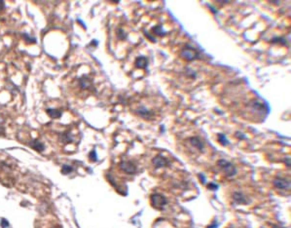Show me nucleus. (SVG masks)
Here are the masks:
<instances>
[{
  "label": "nucleus",
  "mask_w": 291,
  "mask_h": 228,
  "mask_svg": "<svg viewBox=\"0 0 291 228\" xmlns=\"http://www.w3.org/2000/svg\"><path fill=\"white\" fill-rule=\"evenodd\" d=\"M217 165L220 167V169L223 171V173L227 175V177H233V175H235L237 173L236 167L226 160H223V159L219 160L217 162Z\"/></svg>",
  "instance_id": "1"
},
{
  "label": "nucleus",
  "mask_w": 291,
  "mask_h": 228,
  "mask_svg": "<svg viewBox=\"0 0 291 228\" xmlns=\"http://www.w3.org/2000/svg\"><path fill=\"white\" fill-rule=\"evenodd\" d=\"M180 56H181V58L184 59L185 60L191 61V60H194L198 59L199 54H198V52L194 49V48H191V47L187 46V47H185V48H183V49L181 50Z\"/></svg>",
  "instance_id": "2"
},
{
  "label": "nucleus",
  "mask_w": 291,
  "mask_h": 228,
  "mask_svg": "<svg viewBox=\"0 0 291 228\" xmlns=\"http://www.w3.org/2000/svg\"><path fill=\"white\" fill-rule=\"evenodd\" d=\"M273 186L280 190H289L290 189V181L284 178H276L273 179Z\"/></svg>",
  "instance_id": "3"
},
{
  "label": "nucleus",
  "mask_w": 291,
  "mask_h": 228,
  "mask_svg": "<svg viewBox=\"0 0 291 228\" xmlns=\"http://www.w3.org/2000/svg\"><path fill=\"white\" fill-rule=\"evenodd\" d=\"M167 203V200L164 196L160 194H153L151 195V204L154 206L155 208L161 209L163 208Z\"/></svg>",
  "instance_id": "4"
},
{
  "label": "nucleus",
  "mask_w": 291,
  "mask_h": 228,
  "mask_svg": "<svg viewBox=\"0 0 291 228\" xmlns=\"http://www.w3.org/2000/svg\"><path fill=\"white\" fill-rule=\"evenodd\" d=\"M120 169L123 171V172L127 173L129 174H133L136 172V166L133 164L132 162L130 161H123L120 163Z\"/></svg>",
  "instance_id": "5"
},
{
  "label": "nucleus",
  "mask_w": 291,
  "mask_h": 228,
  "mask_svg": "<svg viewBox=\"0 0 291 228\" xmlns=\"http://www.w3.org/2000/svg\"><path fill=\"white\" fill-rule=\"evenodd\" d=\"M152 163H153L154 167L156 169H160V168H164V167H166L168 165V160L167 158H165L162 155H158L156 156L153 160H152Z\"/></svg>",
  "instance_id": "6"
},
{
  "label": "nucleus",
  "mask_w": 291,
  "mask_h": 228,
  "mask_svg": "<svg viewBox=\"0 0 291 228\" xmlns=\"http://www.w3.org/2000/svg\"><path fill=\"white\" fill-rule=\"evenodd\" d=\"M136 112L142 118H145V119H148V118H151L153 116V112L151 110H149L148 108L145 107V106H140L138 109H136Z\"/></svg>",
  "instance_id": "7"
},
{
  "label": "nucleus",
  "mask_w": 291,
  "mask_h": 228,
  "mask_svg": "<svg viewBox=\"0 0 291 228\" xmlns=\"http://www.w3.org/2000/svg\"><path fill=\"white\" fill-rule=\"evenodd\" d=\"M147 64H148V60L145 58V57H138L134 60V65L137 68L140 69H144L147 67Z\"/></svg>",
  "instance_id": "8"
},
{
  "label": "nucleus",
  "mask_w": 291,
  "mask_h": 228,
  "mask_svg": "<svg viewBox=\"0 0 291 228\" xmlns=\"http://www.w3.org/2000/svg\"><path fill=\"white\" fill-rule=\"evenodd\" d=\"M189 142H191V144L195 147L199 149L200 151H203V142H202L201 139H200L198 137H193V138H189Z\"/></svg>",
  "instance_id": "9"
},
{
  "label": "nucleus",
  "mask_w": 291,
  "mask_h": 228,
  "mask_svg": "<svg viewBox=\"0 0 291 228\" xmlns=\"http://www.w3.org/2000/svg\"><path fill=\"white\" fill-rule=\"evenodd\" d=\"M233 199H234V201L237 202V203H238V204H246L247 203V200L245 199L244 194H241V193H240V192L234 193Z\"/></svg>",
  "instance_id": "10"
},
{
  "label": "nucleus",
  "mask_w": 291,
  "mask_h": 228,
  "mask_svg": "<svg viewBox=\"0 0 291 228\" xmlns=\"http://www.w3.org/2000/svg\"><path fill=\"white\" fill-rule=\"evenodd\" d=\"M79 83H80V86L82 89H87V88H89L92 86V82H91L90 79L87 77L86 75L84 76H82L80 78V80H79Z\"/></svg>",
  "instance_id": "11"
},
{
  "label": "nucleus",
  "mask_w": 291,
  "mask_h": 228,
  "mask_svg": "<svg viewBox=\"0 0 291 228\" xmlns=\"http://www.w3.org/2000/svg\"><path fill=\"white\" fill-rule=\"evenodd\" d=\"M30 146L35 149V150L40 151V152L45 149L44 144H43L42 142H38V140H33V142H31V143H30Z\"/></svg>",
  "instance_id": "12"
},
{
  "label": "nucleus",
  "mask_w": 291,
  "mask_h": 228,
  "mask_svg": "<svg viewBox=\"0 0 291 228\" xmlns=\"http://www.w3.org/2000/svg\"><path fill=\"white\" fill-rule=\"evenodd\" d=\"M47 113L49 114V116L52 118H59L60 116H62V111L56 110V109H53V108H48Z\"/></svg>",
  "instance_id": "13"
},
{
  "label": "nucleus",
  "mask_w": 291,
  "mask_h": 228,
  "mask_svg": "<svg viewBox=\"0 0 291 228\" xmlns=\"http://www.w3.org/2000/svg\"><path fill=\"white\" fill-rule=\"evenodd\" d=\"M152 31L154 32V34L156 35H159V36H164L166 32H165V30L163 29V26L162 25H156L154 26L153 28H152Z\"/></svg>",
  "instance_id": "14"
},
{
  "label": "nucleus",
  "mask_w": 291,
  "mask_h": 228,
  "mask_svg": "<svg viewBox=\"0 0 291 228\" xmlns=\"http://www.w3.org/2000/svg\"><path fill=\"white\" fill-rule=\"evenodd\" d=\"M62 139L63 140L64 142H72V140H73V138H72L71 134L66 133V134H63V135H62Z\"/></svg>",
  "instance_id": "15"
},
{
  "label": "nucleus",
  "mask_w": 291,
  "mask_h": 228,
  "mask_svg": "<svg viewBox=\"0 0 291 228\" xmlns=\"http://www.w3.org/2000/svg\"><path fill=\"white\" fill-rule=\"evenodd\" d=\"M62 172L64 174H67L69 173H71L72 172V167L70 166H68V165H64L62 167Z\"/></svg>",
  "instance_id": "16"
},
{
  "label": "nucleus",
  "mask_w": 291,
  "mask_h": 228,
  "mask_svg": "<svg viewBox=\"0 0 291 228\" xmlns=\"http://www.w3.org/2000/svg\"><path fill=\"white\" fill-rule=\"evenodd\" d=\"M218 139L221 142V143L224 144V145H225V144H227V142H228V140L226 139V138L224 137L222 134H219V135H218Z\"/></svg>",
  "instance_id": "17"
},
{
  "label": "nucleus",
  "mask_w": 291,
  "mask_h": 228,
  "mask_svg": "<svg viewBox=\"0 0 291 228\" xmlns=\"http://www.w3.org/2000/svg\"><path fill=\"white\" fill-rule=\"evenodd\" d=\"M1 226L2 228H7L8 226H9V222H8L6 219H2V221H1Z\"/></svg>",
  "instance_id": "18"
},
{
  "label": "nucleus",
  "mask_w": 291,
  "mask_h": 228,
  "mask_svg": "<svg viewBox=\"0 0 291 228\" xmlns=\"http://www.w3.org/2000/svg\"><path fill=\"white\" fill-rule=\"evenodd\" d=\"M90 157H91V159H92V157H94V158H93V160H94V161L97 160V155H95V151H92V152H91Z\"/></svg>",
  "instance_id": "19"
},
{
  "label": "nucleus",
  "mask_w": 291,
  "mask_h": 228,
  "mask_svg": "<svg viewBox=\"0 0 291 228\" xmlns=\"http://www.w3.org/2000/svg\"><path fill=\"white\" fill-rule=\"evenodd\" d=\"M4 7H5V4H4V1H0V10H1V9H3Z\"/></svg>",
  "instance_id": "20"
}]
</instances>
